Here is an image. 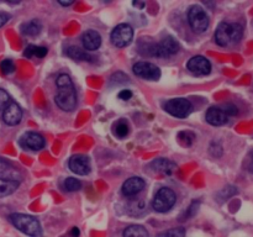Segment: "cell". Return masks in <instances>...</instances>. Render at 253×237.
Masks as SVG:
<instances>
[{"label": "cell", "instance_id": "83f0119b", "mask_svg": "<svg viewBox=\"0 0 253 237\" xmlns=\"http://www.w3.org/2000/svg\"><path fill=\"white\" fill-rule=\"evenodd\" d=\"M0 69L4 74H10L14 73L15 71V64L11 59H2L1 63H0Z\"/></svg>", "mask_w": 253, "mask_h": 237}, {"label": "cell", "instance_id": "3957f363", "mask_svg": "<svg viewBox=\"0 0 253 237\" xmlns=\"http://www.w3.org/2000/svg\"><path fill=\"white\" fill-rule=\"evenodd\" d=\"M244 29L237 22L224 21L217 26L215 31V41L219 46L227 47L237 43L242 39Z\"/></svg>", "mask_w": 253, "mask_h": 237}, {"label": "cell", "instance_id": "e0dca14e", "mask_svg": "<svg viewBox=\"0 0 253 237\" xmlns=\"http://www.w3.org/2000/svg\"><path fill=\"white\" fill-rule=\"evenodd\" d=\"M82 41H83L84 48L86 51H95L100 47L101 44V36L94 30H88L83 34L82 37Z\"/></svg>", "mask_w": 253, "mask_h": 237}, {"label": "cell", "instance_id": "f546056e", "mask_svg": "<svg viewBox=\"0 0 253 237\" xmlns=\"http://www.w3.org/2000/svg\"><path fill=\"white\" fill-rule=\"evenodd\" d=\"M178 137H179V141L185 140V142L183 143L184 146H190L193 143V140H194V135L190 132H187V131L185 132H180Z\"/></svg>", "mask_w": 253, "mask_h": 237}, {"label": "cell", "instance_id": "ffe728a7", "mask_svg": "<svg viewBox=\"0 0 253 237\" xmlns=\"http://www.w3.org/2000/svg\"><path fill=\"white\" fill-rule=\"evenodd\" d=\"M42 31V24L40 20H31L21 25V32L26 36H37Z\"/></svg>", "mask_w": 253, "mask_h": 237}, {"label": "cell", "instance_id": "9c48e42d", "mask_svg": "<svg viewBox=\"0 0 253 237\" xmlns=\"http://www.w3.org/2000/svg\"><path fill=\"white\" fill-rule=\"evenodd\" d=\"M132 69L136 76L146 80H158L161 78V69L150 62H137Z\"/></svg>", "mask_w": 253, "mask_h": 237}, {"label": "cell", "instance_id": "7a4b0ae2", "mask_svg": "<svg viewBox=\"0 0 253 237\" xmlns=\"http://www.w3.org/2000/svg\"><path fill=\"white\" fill-rule=\"evenodd\" d=\"M22 175L11 163L0 160V198L12 194L19 188Z\"/></svg>", "mask_w": 253, "mask_h": 237}, {"label": "cell", "instance_id": "44dd1931", "mask_svg": "<svg viewBox=\"0 0 253 237\" xmlns=\"http://www.w3.org/2000/svg\"><path fill=\"white\" fill-rule=\"evenodd\" d=\"M66 54L76 61H93V57L86 51H83L77 46H71L66 49Z\"/></svg>", "mask_w": 253, "mask_h": 237}, {"label": "cell", "instance_id": "2e32d148", "mask_svg": "<svg viewBox=\"0 0 253 237\" xmlns=\"http://www.w3.org/2000/svg\"><path fill=\"white\" fill-rule=\"evenodd\" d=\"M151 167L155 172L161 173L163 175H170L175 172L177 169V165L175 163H173L172 160L166 159V158H158V159H155L152 163H151Z\"/></svg>", "mask_w": 253, "mask_h": 237}, {"label": "cell", "instance_id": "e575fe53", "mask_svg": "<svg viewBox=\"0 0 253 237\" xmlns=\"http://www.w3.org/2000/svg\"><path fill=\"white\" fill-rule=\"evenodd\" d=\"M59 4L63 5V6H69V5L73 4V0H59Z\"/></svg>", "mask_w": 253, "mask_h": 237}, {"label": "cell", "instance_id": "8992f818", "mask_svg": "<svg viewBox=\"0 0 253 237\" xmlns=\"http://www.w3.org/2000/svg\"><path fill=\"white\" fill-rule=\"evenodd\" d=\"M175 193L169 188H161L157 193H156L155 198H153L152 206L156 211L158 212H166L173 207L175 204Z\"/></svg>", "mask_w": 253, "mask_h": 237}, {"label": "cell", "instance_id": "5bb4252c", "mask_svg": "<svg viewBox=\"0 0 253 237\" xmlns=\"http://www.w3.org/2000/svg\"><path fill=\"white\" fill-rule=\"evenodd\" d=\"M145 188V180L140 177H131L123 184V194L125 197H135Z\"/></svg>", "mask_w": 253, "mask_h": 237}, {"label": "cell", "instance_id": "1f68e13d", "mask_svg": "<svg viewBox=\"0 0 253 237\" xmlns=\"http://www.w3.org/2000/svg\"><path fill=\"white\" fill-rule=\"evenodd\" d=\"M119 98L123 99V100H128V99L132 98V93L130 90H123L119 94Z\"/></svg>", "mask_w": 253, "mask_h": 237}, {"label": "cell", "instance_id": "4316f807", "mask_svg": "<svg viewBox=\"0 0 253 237\" xmlns=\"http://www.w3.org/2000/svg\"><path fill=\"white\" fill-rule=\"evenodd\" d=\"M158 237H185V230L182 229V227L170 229L168 231L162 232Z\"/></svg>", "mask_w": 253, "mask_h": 237}, {"label": "cell", "instance_id": "484cf974", "mask_svg": "<svg viewBox=\"0 0 253 237\" xmlns=\"http://www.w3.org/2000/svg\"><path fill=\"white\" fill-rule=\"evenodd\" d=\"M82 188L81 180L76 179V178H67L64 180V189L68 190V192H77Z\"/></svg>", "mask_w": 253, "mask_h": 237}, {"label": "cell", "instance_id": "836d02e7", "mask_svg": "<svg viewBox=\"0 0 253 237\" xmlns=\"http://www.w3.org/2000/svg\"><path fill=\"white\" fill-rule=\"evenodd\" d=\"M79 236V230L77 227H73L69 232V237H78Z\"/></svg>", "mask_w": 253, "mask_h": 237}, {"label": "cell", "instance_id": "603a6c76", "mask_svg": "<svg viewBox=\"0 0 253 237\" xmlns=\"http://www.w3.org/2000/svg\"><path fill=\"white\" fill-rule=\"evenodd\" d=\"M47 48L46 47L41 46H34V44H30L25 48L24 56L27 58H31V57H37V58H43L47 54Z\"/></svg>", "mask_w": 253, "mask_h": 237}, {"label": "cell", "instance_id": "d6986e66", "mask_svg": "<svg viewBox=\"0 0 253 237\" xmlns=\"http://www.w3.org/2000/svg\"><path fill=\"white\" fill-rule=\"evenodd\" d=\"M140 53L143 56L148 57H162L160 49V43H156V42L151 41H143L140 44Z\"/></svg>", "mask_w": 253, "mask_h": 237}, {"label": "cell", "instance_id": "f1b7e54d", "mask_svg": "<svg viewBox=\"0 0 253 237\" xmlns=\"http://www.w3.org/2000/svg\"><path fill=\"white\" fill-rule=\"evenodd\" d=\"M11 98H10L9 94L4 90V89H0V110H4L10 103H11Z\"/></svg>", "mask_w": 253, "mask_h": 237}, {"label": "cell", "instance_id": "8fae6325", "mask_svg": "<svg viewBox=\"0 0 253 237\" xmlns=\"http://www.w3.org/2000/svg\"><path fill=\"white\" fill-rule=\"evenodd\" d=\"M187 67L195 76H208L210 73V71H211L210 61L203 56H195L193 58H190Z\"/></svg>", "mask_w": 253, "mask_h": 237}, {"label": "cell", "instance_id": "ba28073f", "mask_svg": "<svg viewBox=\"0 0 253 237\" xmlns=\"http://www.w3.org/2000/svg\"><path fill=\"white\" fill-rule=\"evenodd\" d=\"M133 39V29L128 24H120L111 32V42L114 46L123 48L128 46Z\"/></svg>", "mask_w": 253, "mask_h": 237}, {"label": "cell", "instance_id": "9a60e30c", "mask_svg": "<svg viewBox=\"0 0 253 237\" xmlns=\"http://www.w3.org/2000/svg\"><path fill=\"white\" fill-rule=\"evenodd\" d=\"M207 121L212 126H222L229 121V116L225 114V111L221 108H210L207 111Z\"/></svg>", "mask_w": 253, "mask_h": 237}, {"label": "cell", "instance_id": "d4e9b609", "mask_svg": "<svg viewBox=\"0 0 253 237\" xmlns=\"http://www.w3.org/2000/svg\"><path fill=\"white\" fill-rule=\"evenodd\" d=\"M128 211H130V214L133 215V216H141V215L146 211L145 202H143L142 200H138V201L132 202V204L130 205Z\"/></svg>", "mask_w": 253, "mask_h": 237}, {"label": "cell", "instance_id": "6da1fadb", "mask_svg": "<svg viewBox=\"0 0 253 237\" xmlns=\"http://www.w3.org/2000/svg\"><path fill=\"white\" fill-rule=\"evenodd\" d=\"M56 83L58 88L54 98L56 104L63 111H73L77 106V93L71 77L67 74H61L57 78Z\"/></svg>", "mask_w": 253, "mask_h": 237}, {"label": "cell", "instance_id": "5b68a950", "mask_svg": "<svg viewBox=\"0 0 253 237\" xmlns=\"http://www.w3.org/2000/svg\"><path fill=\"white\" fill-rule=\"evenodd\" d=\"M188 22H189L193 31L197 32V34L207 31L208 27H209V17H208L205 10L199 5H193L189 9Z\"/></svg>", "mask_w": 253, "mask_h": 237}, {"label": "cell", "instance_id": "30bf717a", "mask_svg": "<svg viewBox=\"0 0 253 237\" xmlns=\"http://www.w3.org/2000/svg\"><path fill=\"white\" fill-rule=\"evenodd\" d=\"M44 145H46L44 138L40 133L32 132V131L24 133L20 138V146L25 150L40 151L44 147Z\"/></svg>", "mask_w": 253, "mask_h": 237}, {"label": "cell", "instance_id": "ac0fdd59", "mask_svg": "<svg viewBox=\"0 0 253 237\" xmlns=\"http://www.w3.org/2000/svg\"><path fill=\"white\" fill-rule=\"evenodd\" d=\"M179 43H178L177 40L172 36H168L166 39H163L160 42V49L162 57H169L172 54H175L179 51Z\"/></svg>", "mask_w": 253, "mask_h": 237}, {"label": "cell", "instance_id": "7c38bea8", "mask_svg": "<svg viewBox=\"0 0 253 237\" xmlns=\"http://www.w3.org/2000/svg\"><path fill=\"white\" fill-rule=\"evenodd\" d=\"M69 169L78 175H86L90 172V160L84 155L72 156L69 159Z\"/></svg>", "mask_w": 253, "mask_h": 237}, {"label": "cell", "instance_id": "7402d4cb", "mask_svg": "<svg viewBox=\"0 0 253 237\" xmlns=\"http://www.w3.org/2000/svg\"><path fill=\"white\" fill-rule=\"evenodd\" d=\"M124 237H148V231L141 225H131L124 230Z\"/></svg>", "mask_w": 253, "mask_h": 237}, {"label": "cell", "instance_id": "d6a6232c", "mask_svg": "<svg viewBox=\"0 0 253 237\" xmlns=\"http://www.w3.org/2000/svg\"><path fill=\"white\" fill-rule=\"evenodd\" d=\"M9 19H10V16H9V15H6V14H2V12H0V27H1V26H4V25L6 24L7 21H9Z\"/></svg>", "mask_w": 253, "mask_h": 237}, {"label": "cell", "instance_id": "4dcf8cb0", "mask_svg": "<svg viewBox=\"0 0 253 237\" xmlns=\"http://www.w3.org/2000/svg\"><path fill=\"white\" fill-rule=\"evenodd\" d=\"M221 109L225 111V114H226L227 116L236 115V114H237V108H236V106L232 105V104H226V105L221 106Z\"/></svg>", "mask_w": 253, "mask_h": 237}, {"label": "cell", "instance_id": "4fadbf2b", "mask_svg": "<svg viewBox=\"0 0 253 237\" xmlns=\"http://www.w3.org/2000/svg\"><path fill=\"white\" fill-rule=\"evenodd\" d=\"M22 110L15 101H11L6 108L2 110V120L6 125L15 126L21 121Z\"/></svg>", "mask_w": 253, "mask_h": 237}, {"label": "cell", "instance_id": "52a82bcc", "mask_svg": "<svg viewBox=\"0 0 253 237\" xmlns=\"http://www.w3.org/2000/svg\"><path fill=\"white\" fill-rule=\"evenodd\" d=\"M165 110L167 111L168 114H170L172 116H175V118H184L192 113V103H190L188 99L184 98H175L170 99V100L166 101L165 105H163Z\"/></svg>", "mask_w": 253, "mask_h": 237}, {"label": "cell", "instance_id": "277c9868", "mask_svg": "<svg viewBox=\"0 0 253 237\" xmlns=\"http://www.w3.org/2000/svg\"><path fill=\"white\" fill-rule=\"evenodd\" d=\"M11 224L30 237H42V229L40 221L34 216L25 214H11L9 216Z\"/></svg>", "mask_w": 253, "mask_h": 237}, {"label": "cell", "instance_id": "cb8c5ba5", "mask_svg": "<svg viewBox=\"0 0 253 237\" xmlns=\"http://www.w3.org/2000/svg\"><path fill=\"white\" fill-rule=\"evenodd\" d=\"M113 130H114V133H115V136H118V137H120V138L126 137L128 133L127 122H126L125 120H119L118 122L114 123Z\"/></svg>", "mask_w": 253, "mask_h": 237}]
</instances>
